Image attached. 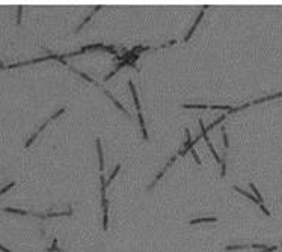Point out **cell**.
Here are the masks:
<instances>
[{
	"mask_svg": "<svg viewBox=\"0 0 282 252\" xmlns=\"http://www.w3.org/2000/svg\"><path fill=\"white\" fill-rule=\"evenodd\" d=\"M71 69H73V71H74V73H77L78 76H80V77H83L85 78V80H88L89 83H95V82H94V80H92V78L89 77V76H86V74H85V73H82V71H78V69H76V68H73L71 67Z\"/></svg>",
	"mask_w": 282,
	"mask_h": 252,
	"instance_id": "16",
	"label": "cell"
},
{
	"mask_svg": "<svg viewBox=\"0 0 282 252\" xmlns=\"http://www.w3.org/2000/svg\"><path fill=\"white\" fill-rule=\"evenodd\" d=\"M223 119H225V115H223V116H220V118H217V119H216V121H214L213 124H210V127H208V128H207V131H208V130H210V128H213V127L219 126V124H220V122H222V121H223Z\"/></svg>",
	"mask_w": 282,
	"mask_h": 252,
	"instance_id": "20",
	"label": "cell"
},
{
	"mask_svg": "<svg viewBox=\"0 0 282 252\" xmlns=\"http://www.w3.org/2000/svg\"><path fill=\"white\" fill-rule=\"evenodd\" d=\"M5 212H9V213H18V214H29V212L26 210H18V208H2Z\"/></svg>",
	"mask_w": 282,
	"mask_h": 252,
	"instance_id": "17",
	"label": "cell"
},
{
	"mask_svg": "<svg viewBox=\"0 0 282 252\" xmlns=\"http://www.w3.org/2000/svg\"><path fill=\"white\" fill-rule=\"evenodd\" d=\"M128 86H130V89H131V94H133V100H134V106H136V109H137V113H142V112H140V103H139V98H137V91H136V88H134V85H133L131 80L128 82Z\"/></svg>",
	"mask_w": 282,
	"mask_h": 252,
	"instance_id": "7",
	"label": "cell"
},
{
	"mask_svg": "<svg viewBox=\"0 0 282 252\" xmlns=\"http://www.w3.org/2000/svg\"><path fill=\"white\" fill-rule=\"evenodd\" d=\"M49 59H58L60 60L62 56H56V55H49V56H44V58H38L33 59V60H27V62H20V64H12L8 68H17V67H24V65H30V64H38V62H44V60H49Z\"/></svg>",
	"mask_w": 282,
	"mask_h": 252,
	"instance_id": "2",
	"label": "cell"
},
{
	"mask_svg": "<svg viewBox=\"0 0 282 252\" xmlns=\"http://www.w3.org/2000/svg\"><path fill=\"white\" fill-rule=\"evenodd\" d=\"M21 14H23V6H18V15H17V23H21Z\"/></svg>",
	"mask_w": 282,
	"mask_h": 252,
	"instance_id": "22",
	"label": "cell"
},
{
	"mask_svg": "<svg viewBox=\"0 0 282 252\" xmlns=\"http://www.w3.org/2000/svg\"><path fill=\"white\" fill-rule=\"evenodd\" d=\"M104 94H106L107 97L110 98V100H112V101H113V104H116V107H119V109H121V110H122V112H124V113H125V115H128V118H130V113H128V110H127L125 107L122 106V104H121V103H118L116 101V98L113 97V95H112V94H110V92H109V91H106V89H104Z\"/></svg>",
	"mask_w": 282,
	"mask_h": 252,
	"instance_id": "9",
	"label": "cell"
},
{
	"mask_svg": "<svg viewBox=\"0 0 282 252\" xmlns=\"http://www.w3.org/2000/svg\"><path fill=\"white\" fill-rule=\"evenodd\" d=\"M251 189H252V192L253 193H255V196H256V199H258V201H260V202L263 204V196H261V195H260V192H258V190H256V187H255V184H252V183H251Z\"/></svg>",
	"mask_w": 282,
	"mask_h": 252,
	"instance_id": "18",
	"label": "cell"
},
{
	"mask_svg": "<svg viewBox=\"0 0 282 252\" xmlns=\"http://www.w3.org/2000/svg\"><path fill=\"white\" fill-rule=\"evenodd\" d=\"M67 214H71V210L69 212H60V213H47V214H36L38 217H58V216H67Z\"/></svg>",
	"mask_w": 282,
	"mask_h": 252,
	"instance_id": "12",
	"label": "cell"
},
{
	"mask_svg": "<svg viewBox=\"0 0 282 252\" xmlns=\"http://www.w3.org/2000/svg\"><path fill=\"white\" fill-rule=\"evenodd\" d=\"M119 169H121V165H116V168H115V169H113V171H112V174H110V177H109V178H107V181H106V186H109V184H110V181H112V180H113V178H115V177H116V174H118V172H119Z\"/></svg>",
	"mask_w": 282,
	"mask_h": 252,
	"instance_id": "13",
	"label": "cell"
},
{
	"mask_svg": "<svg viewBox=\"0 0 282 252\" xmlns=\"http://www.w3.org/2000/svg\"><path fill=\"white\" fill-rule=\"evenodd\" d=\"M222 139H223L225 148H228V146H229V142H228V136H226V130H225V127H222Z\"/></svg>",
	"mask_w": 282,
	"mask_h": 252,
	"instance_id": "19",
	"label": "cell"
},
{
	"mask_svg": "<svg viewBox=\"0 0 282 252\" xmlns=\"http://www.w3.org/2000/svg\"><path fill=\"white\" fill-rule=\"evenodd\" d=\"M95 145H97V153H98V163H100V171L103 172L104 169V157H103V148H101V140L97 139L95 140Z\"/></svg>",
	"mask_w": 282,
	"mask_h": 252,
	"instance_id": "6",
	"label": "cell"
},
{
	"mask_svg": "<svg viewBox=\"0 0 282 252\" xmlns=\"http://www.w3.org/2000/svg\"><path fill=\"white\" fill-rule=\"evenodd\" d=\"M260 208H261V210H263L264 213H266V216H270V212H269V210H267V208L264 207L263 204H260Z\"/></svg>",
	"mask_w": 282,
	"mask_h": 252,
	"instance_id": "23",
	"label": "cell"
},
{
	"mask_svg": "<svg viewBox=\"0 0 282 252\" xmlns=\"http://www.w3.org/2000/svg\"><path fill=\"white\" fill-rule=\"evenodd\" d=\"M279 97H282V92H279V94H273V95H269V97H263V98H260V100H255L252 104L264 103V101H269V100H273V98H279Z\"/></svg>",
	"mask_w": 282,
	"mask_h": 252,
	"instance_id": "11",
	"label": "cell"
},
{
	"mask_svg": "<svg viewBox=\"0 0 282 252\" xmlns=\"http://www.w3.org/2000/svg\"><path fill=\"white\" fill-rule=\"evenodd\" d=\"M0 251H3V252H12V251H9V249H6L5 246H2V245H0Z\"/></svg>",
	"mask_w": 282,
	"mask_h": 252,
	"instance_id": "24",
	"label": "cell"
},
{
	"mask_svg": "<svg viewBox=\"0 0 282 252\" xmlns=\"http://www.w3.org/2000/svg\"><path fill=\"white\" fill-rule=\"evenodd\" d=\"M176 160V155H172V157H171V159H169V162H167V163H166L165 165V168H163V169H162V171H160V172H158V175H157L156 177V180H154V181H153V183H151V184H149V187H148V189H149V190H151V189H153V187H154V186L157 184V183H158V181H160V178H162V177H163V175H165V172L166 171H167V169H169V168H171V166L174 165V162H175Z\"/></svg>",
	"mask_w": 282,
	"mask_h": 252,
	"instance_id": "3",
	"label": "cell"
},
{
	"mask_svg": "<svg viewBox=\"0 0 282 252\" xmlns=\"http://www.w3.org/2000/svg\"><path fill=\"white\" fill-rule=\"evenodd\" d=\"M184 109H210V106L207 104H184Z\"/></svg>",
	"mask_w": 282,
	"mask_h": 252,
	"instance_id": "15",
	"label": "cell"
},
{
	"mask_svg": "<svg viewBox=\"0 0 282 252\" xmlns=\"http://www.w3.org/2000/svg\"><path fill=\"white\" fill-rule=\"evenodd\" d=\"M281 246H282V245H281Z\"/></svg>",
	"mask_w": 282,
	"mask_h": 252,
	"instance_id": "25",
	"label": "cell"
},
{
	"mask_svg": "<svg viewBox=\"0 0 282 252\" xmlns=\"http://www.w3.org/2000/svg\"><path fill=\"white\" fill-rule=\"evenodd\" d=\"M214 222H217L216 217H198V219L190 221V225H196V223H214Z\"/></svg>",
	"mask_w": 282,
	"mask_h": 252,
	"instance_id": "8",
	"label": "cell"
},
{
	"mask_svg": "<svg viewBox=\"0 0 282 252\" xmlns=\"http://www.w3.org/2000/svg\"><path fill=\"white\" fill-rule=\"evenodd\" d=\"M190 153H192V155H193L195 162H196L198 165H201V160H199V157H198V154H196V151H195V150H190Z\"/></svg>",
	"mask_w": 282,
	"mask_h": 252,
	"instance_id": "21",
	"label": "cell"
},
{
	"mask_svg": "<svg viewBox=\"0 0 282 252\" xmlns=\"http://www.w3.org/2000/svg\"><path fill=\"white\" fill-rule=\"evenodd\" d=\"M101 202H103V228L107 230V225H109V216H107V212H109V201H107L106 195H101Z\"/></svg>",
	"mask_w": 282,
	"mask_h": 252,
	"instance_id": "4",
	"label": "cell"
},
{
	"mask_svg": "<svg viewBox=\"0 0 282 252\" xmlns=\"http://www.w3.org/2000/svg\"><path fill=\"white\" fill-rule=\"evenodd\" d=\"M63 112H65V109H59L58 112H54V113H53V115H51V116H50L49 119H47V121H45V122H44V124H42V126L39 127L38 130H36V133H35V135H33V136H30V139L27 140V142H26V148H29V146L32 145V144H33V140H35V139L38 137V135H39V133H41V131H42V130H44V128L47 127V124H49V122H51L53 119H56L58 116H60V115H62Z\"/></svg>",
	"mask_w": 282,
	"mask_h": 252,
	"instance_id": "1",
	"label": "cell"
},
{
	"mask_svg": "<svg viewBox=\"0 0 282 252\" xmlns=\"http://www.w3.org/2000/svg\"><path fill=\"white\" fill-rule=\"evenodd\" d=\"M234 189H235V190H237V192H240V193L243 195V196H247V198H249V199H251V201H253V202H255V204H261V202H260V201H258V199H256V198H255V196H252V195L249 193V192H246V190H243V189H240V187H237V186H235V187H234Z\"/></svg>",
	"mask_w": 282,
	"mask_h": 252,
	"instance_id": "10",
	"label": "cell"
},
{
	"mask_svg": "<svg viewBox=\"0 0 282 252\" xmlns=\"http://www.w3.org/2000/svg\"><path fill=\"white\" fill-rule=\"evenodd\" d=\"M207 9H208V6H204V8H202V11L199 12V15L196 17V20H195V23H193V27H190V30L187 32V35L184 36V41H189V39H190V36L193 35V32L196 30V27H198V24H199V21L202 20V17H204V12H205Z\"/></svg>",
	"mask_w": 282,
	"mask_h": 252,
	"instance_id": "5",
	"label": "cell"
},
{
	"mask_svg": "<svg viewBox=\"0 0 282 252\" xmlns=\"http://www.w3.org/2000/svg\"><path fill=\"white\" fill-rule=\"evenodd\" d=\"M100 9H101V6H97V8H95V9H94V12H97V11H100ZM94 12H92V14H89L88 17H86V18H85V21H83V23H82V24H80V26H78V27H77V32H78V30H80V29H82V27H83V26H85V24H86V23H89V20L92 18V15H94Z\"/></svg>",
	"mask_w": 282,
	"mask_h": 252,
	"instance_id": "14",
	"label": "cell"
}]
</instances>
